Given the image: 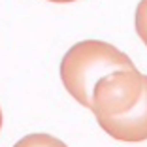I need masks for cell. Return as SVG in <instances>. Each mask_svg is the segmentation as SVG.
I'll use <instances>...</instances> for the list:
<instances>
[{
  "mask_svg": "<svg viewBox=\"0 0 147 147\" xmlns=\"http://www.w3.org/2000/svg\"><path fill=\"white\" fill-rule=\"evenodd\" d=\"M91 111L117 142H147V76L136 68L108 74L92 89Z\"/></svg>",
  "mask_w": 147,
  "mask_h": 147,
  "instance_id": "1",
  "label": "cell"
},
{
  "mask_svg": "<svg viewBox=\"0 0 147 147\" xmlns=\"http://www.w3.org/2000/svg\"><path fill=\"white\" fill-rule=\"evenodd\" d=\"M136 68L126 53L102 40H83L66 51L61 61V81L66 92L83 108L91 109L96 81L117 70Z\"/></svg>",
  "mask_w": 147,
  "mask_h": 147,
  "instance_id": "2",
  "label": "cell"
},
{
  "mask_svg": "<svg viewBox=\"0 0 147 147\" xmlns=\"http://www.w3.org/2000/svg\"><path fill=\"white\" fill-rule=\"evenodd\" d=\"M134 26H136V34L140 36V40L147 47V0H140L134 13Z\"/></svg>",
  "mask_w": 147,
  "mask_h": 147,
  "instance_id": "3",
  "label": "cell"
},
{
  "mask_svg": "<svg viewBox=\"0 0 147 147\" xmlns=\"http://www.w3.org/2000/svg\"><path fill=\"white\" fill-rule=\"evenodd\" d=\"M47 2H53V4H72L76 0H47Z\"/></svg>",
  "mask_w": 147,
  "mask_h": 147,
  "instance_id": "4",
  "label": "cell"
},
{
  "mask_svg": "<svg viewBox=\"0 0 147 147\" xmlns=\"http://www.w3.org/2000/svg\"><path fill=\"white\" fill-rule=\"evenodd\" d=\"M2 121H4V119H2V108H0V128H2Z\"/></svg>",
  "mask_w": 147,
  "mask_h": 147,
  "instance_id": "5",
  "label": "cell"
}]
</instances>
